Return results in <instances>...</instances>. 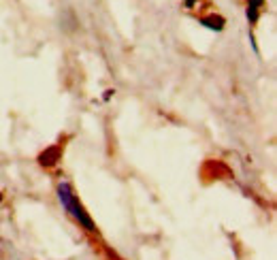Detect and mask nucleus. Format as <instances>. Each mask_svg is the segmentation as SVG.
Wrapping results in <instances>:
<instances>
[{"label": "nucleus", "mask_w": 277, "mask_h": 260, "mask_svg": "<svg viewBox=\"0 0 277 260\" xmlns=\"http://www.w3.org/2000/svg\"><path fill=\"white\" fill-rule=\"evenodd\" d=\"M58 198H60V203H62V207L79 222V226H83L88 232H96V226H94L92 218L88 216V211L83 209V205L77 200V196L73 192V188H70V184L62 181V184L58 186Z\"/></svg>", "instance_id": "nucleus-1"}, {"label": "nucleus", "mask_w": 277, "mask_h": 260, "mask_svg": "<svg viewBox=\"0 0 277 260\" xmlns=\"http://www.w3.org/2000/svg\"><path fill=\"white\" fill-rule=\"evenodd\" d=\"M58 153H60V149H58V147L47 149L45 153H41V164H47V167H52V164H56Z\"/></svg>", "instance_id": "nucleus-3"}, {"label": "nucleus", "mask_w": 277, "mask_h": 260, "mask_svg": "<svg viewBox=\"0 0 277 260\" xmlns=\"http://www.w3.org/2000/svg\"><path fill=\"white\" fill-rule=\"evenodd\" d=\"M262 5H264V0H249V7H254V9H258V11H260Z\"/></svg>", "instance_id": "nucleus-4"}, {"label": "nucleus", "mask_w": 277, "mask_h": 260, "mask_svg": "<svg viewBox=\"0 0 277 260\" xmlns=\"http://www.w3.org/2000/svg\"><path fill=\"white\" fill-rule=\"evenodd\" d=\"M200 23H205V26L211 28V30H222V28H224V19H222L220 15H209V17H203V19H200Z\"/></svg>", "instance_id": "nucleus-2"}, {"label": "nucleus", "mask_w": 277, "mask_h": 260, "mask_svg": "<svg viewBox=\"0 0 277 260\" xmlns=\"http://www.w3.org/2000/svg\"><path fill=\"white\" fill-rule=\"evenodd\" d=\"M186 7L192 9V7H194V0H186Z\"/></svg>", "instance_id": "nucleus-5"}]
</instances>
